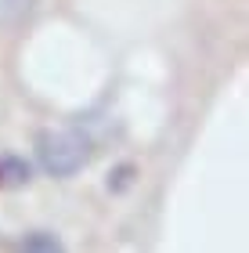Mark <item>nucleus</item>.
<instances>
[{
	"label": "nucleus",
	"instance_id": "f257e3e1",
	"mask_svg": "<svg viewBox=\"0 0 249 253\" xmlns=\"http://www.w3.org/2000/svg\"><path fill=\"white\" fill-rule=\"evenodd\" d=\"M98 141L83 126H47L36 134V159L51 177H72L94 159Z\"/></svg>",
	"mask_w": 249,
	"mask_h": 253
},
{
	"label": "nucleus",
	"instance_id": "f03ea898",
	"mask_svg": "<svg viewBox=\"0 0 249 253\" xmlns=\"http://www.w3.org/2000/svg\"><path fill=\"white\" fill-rule=\"evenodd\" d=\"M29 163L22 156H11L4 152L0 156V188H22V185H29Z\"/></svg>",
	"mask_w": 249,
	"mask_h": 253
},
{
	"label": "nucleus",
	"instance_id": "7ed1b4c3",
	"mask_svg": "<svg viewBox=\"0 0 249 253\" xmlns=\"http://www.w3.org/2000/svg\"><path fill=\"white\" fill-rule=\"evenodd\" d=\"M33 7H36V0H0V29H15L22 26Z\"/></svg>",
	"mask_w": 249,
	"mask_h": 253
},
{
	"label": "nucleus",
	"instance_id": "20e7f679",
	"mask_svg": "<svg viewBox=\"0 0 249 253\" xmlns=\"http://www.w3.org/2000/svg\"><path fill=\"white\" fill-rule=\"evenodd\" d=\"M22 253H65V246L54 232H29L22 243Z\"/></svg>",
	"mask_w": 249,
	"mask_h": 253
}]
</instances>
